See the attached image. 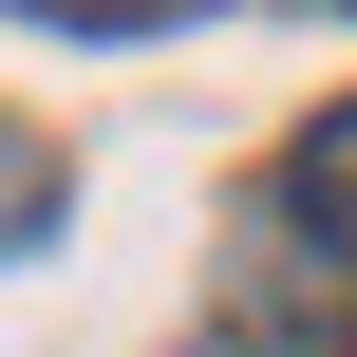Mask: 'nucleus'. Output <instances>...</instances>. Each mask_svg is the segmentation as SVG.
<instances>
[{"label":"nucleus","mask_w":357,"mask_h":357,"mask_svg":"<svg viewBox=\"0 0 357 357\" xmlns=\"http://www.w3.org/2000/svg\"><path fill=\"white\" fill-rule=\"evenodd\" d=\"M282 226L357 264V94H339V113H301V151H282Z\"/></svg>","instance_id":"1"},{"label":"nucleus","mask_w":357,"mask_h":357,"mask_svg":"<svg viewBox=\"0 0 357 357\" xmlns=\"http://www.w3.org/2000/svg\"><path fill=\"white\" fill-rule=\"evenodd\" d=\"M56 207H75L56 132H19V113H0V264H38V245H56Z\"/></svg>","instance_id":"2"},{"label":"nucleus","mask_w":357,"mask_h":357,"mask_svg":"<svg viewBox=\"0 0 357 357\" xmlns=\"http://www.w3.org/2000/svg\"><path fill=\"white\" fill-rule=\"evenodd\" d=\"M19 19H56V38H151V19H188V0H19Z\"/></svg>","instance_id":"3"}]
</instances>
